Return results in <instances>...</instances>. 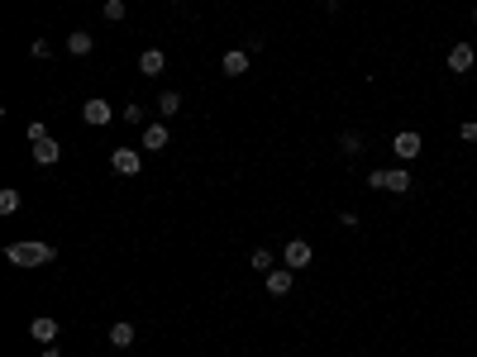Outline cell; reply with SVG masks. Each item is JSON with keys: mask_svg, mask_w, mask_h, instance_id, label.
I'll list each match as a JSON object with an SVG mask.
<instances>
[{"mask_svg": "<svg viewBox=\"0 0 477 357\" xmlns=\"http://www.w3.org/2000/svg\"><path fill=\"white\" fill-rule=\"evenodd\" d=\"M5 257H10V267H43V262H53L58 252H53V243H10Z\"/></svg>", "mask_w": 477, "mask_h": 357, "instance_id": "1", "label": "cell"}, {"mask_svg": "<svg viewBox=\"0 0 477 357\" xmlns=\"http://www.w3.org/2000/svg\"><path fill=\"white\" fill-rule=\"evenodd\" d=\"M310 262H315V252H310L305 238H291V243L282 248V267H291V272H305Z\"/></svg>", "mask_w": 477, "mask_h": 357, "instance_id": "2", "label": "cell"}, {"mask_svg": "<svg viewBox=\"0 0 477 357\" xmlns=\"http://www.w3.org/2000/svg\"><path fill=\"white\" fill-rule=\"evenodd\" d=\"M420 148H425V139H420L415 129H401L397 139H392V153H397L401 162H411V157H420Z\"/></svg>", "mask_w": 477, "mask_h": 357, "instance_id": "3", "label": "cell"}, {"mask_svg": "<svg viewBox=\"0 0 477 357\" xmlns=\"http://www.w3.org/2000/svg\"><path fill=\"white\" fill-rule=\"evenodd\" d=\"M110 167L120 171V176H139V171H143L139 148H115V153H110Z\"/></svg>", "mask_w": 477, "mask_h": 357, "instance_id": "4", "label": "cell"}, {"mask_svg": "<svg viewBox=\"0 0 477 357\" xmlns=\"http://www.w3.org/2000/svg\"><path fill=\"white\" fill-rule=\"evenodd\" d=\"M81 119H86V124H110L115 119V105H105V100H100V95H91V100H86V105H81Z\"/></svg>", "mask_w": 477, "mask_h": 357, "instance_id": "5", "label": "cell"}, {"mask_svg": "<svg viewBox=\"0 0 477 357\" xmlns=\"http://www.w3.org/2000/svg\"><path fill=\"white\" fill-rule=\"evenodd\" d=\"M473 63H477L473 43H454V48H449V72H454V77H463V72H473Z\"/></svg>", "mask_w": 477, "mask_h": 357, "instance_id": "6", "label": "cell"}, {"mask_svg": "<svg viewBox=\"0 0 477 357\" xmlns=\"http://www.w3.org/2000/svg\"><path fill=\"white\" fill-rule=\"evenodd\" d=\"M29 339H33V343H43V348H53V339H58V319L38 314V319L29 324Z\"/></svg>", "mask_w": 477, "mask_h": 357, "instance_id": "7", "label": "cell"}, {"mask_svg": "<svg viewBox=\"0 0 477 357\" xmlns=\"http://www.w3.org/2000/svg\"><path fill=\"white\" fill-rule=\"evenodd\" d=\"M291 281H296L291 267H272V272H268V295H286V291H291Z\"/></svg>", "mask_w": 477, "mask_h": 357, "instance_id": "8", "label": "cell"}, {"mask_svg": "<svg viewBox=\"0 0 477 357\" xmlns=\"http://www.w3.org/2000/svg\"><path fill=\"white\" fill-rule=\"evenodd\" d=\"M220 72H224V77H243V72H248V53H243V48L224 53V58H220Z\"/></svg>", "mask_w": 477, "mask_h": 357, "instance_id": "9", "label": "cell"}, {"mask_svg": "<svg viewBox=\"0 0 477 357\" xmlns=\"http://www.w3.org/2000/svg\"><path fill=\"white\" fill-rule=\"evenodd\" d=\"M167 124H148L143 129V153H162V148H167Z\"/></svg>", "mask_w": 477, "mask_h": 357, "instance_id": "10", "label": "cell"}, {"mask_svg": "<svg viewBox=\"0 0 477 357\" xmlns=\"http://www.w3.org/2000/svg\"><path fill=\"white\" fill-rule=\"evenodd\" d=\"M58 157H63V143H53V139L33 143V162H38V167H53Z\"/></svg>", "mask_w": 477, "mask_h": 357, "instance_id": "11", "label": "cell"}, {"mask_svg": "<svg viewBox=\"0 0 477 357\" xmlns=\"http://www.w3.org/2000/svg\"><path fill=\"white\" fill-rule=\"evenodd\" d=\"M91 48H95V38L86 29H72V33H67V53H72V58H86Z\"/></svg>", "mask_w": 477, "mask_h": 357, "instance_id": "12", "label": "cell"}, {"mask_svg": "<svg viewBox=\"0 0 477 357\" xmlns=\"http://www.w3.org/2000/svg\"><path fill=\"white\" fill-rule=\"evenodd\" d=\"M162 67H167V58H162L158 48H148V53L139 58V72H143V77H162Z\"/></svg>", "mask_w": 477, "mask_h": 357, "instance_id": "13", "label": "cell"}, {"mask_svg": "<svg viewBox=\"0 0 477 357\" xmlns=\"http://www.w3.org/2000/svg\"><path fill=\"white\" fill-rule=\"evenodd\" d=\"M387 191H392V196H411V171L392 167V171H387Z\"/></svg>", "mask_w": 477, "mask_h": 357, "instance_id": "14", "label": "cell"}, {"mask_svg": "<svg viewBox=\"0 0 477 357\" xmlns=\"http://www.w3.org/2000/svg\"><path fill=\"white\" fill-rule=\"evenodd\" d=\"M134 339H139V329L129 324V319H120V324H110V343H115V348H129V343H134Z\"/></svg>", "mask_w": 477, "mask_h": 357, "instance_id": "15", "label": "cell"}, {"mask_svg": "<svg viewBox=\"0 0 477 357\" xmlns=\"http://www.w3.org/2000/svg\"><path fill=\"white\" fill-rule=\"evenodd\" d=\"M158 110L167 114V119H172V114H182V91H162L158 95Z\"/></svg>", "mask_w": 477, "mask_h": 357, "instance_id": "16", "label": "cell"}, {"mask_svg": "<svg viewBox=\"0 0 477 357\" xmlns=\"http://www.w3.org/2000/svg\"><path fill=\"white\" fill-rule=\"evenodd\" d=\"M272 262H277V257H272L268 248H253V257H248V267H253V272H263V277L272 272Z\"/></svg>", "mask_w": 477, "mask_h": 357, "instance_id": "17", "label": "cell"}, {"mask_svg": "<svg viewBox=\"0 0 477 357\" xmlns=\"http://www.w3.org/2000/svg\"><path fill=\"white\" fill-rule=\"evenodd\" d=\"M339 148H344L349 157H358V153H363V139H358V134L349 129V134H339Z\"/></svg>", "mask_w": 477, "mask_h": 357, "instance_id": "18", "label": "cell"}, {"mask_svg": "<svg viewBox=\"0 0 477 357\" xmlns=\"http://www.w3.org/2000/svg\"><path fill=\"white\" fill-rule=\"evenodd\" d=\"M15 210H19V191L5 186V191H0V215H15Z\"/></svg>", "mask_w": 477, "mask_h": 357, "instance_id": "19", "label": "cell"}, {"mask_svg": "<svg viewBox=\"0 0 477 357\" xmlns=\"http://www.w3.org/2000/svg\"><path fill=\"white\" fill-rule=\"evenodd\" d=\"M125 15H129V5H125V0H105V19H110V24H120Z\"/></svg>", "mask_w": 477, "mask_h": 357, "instance_id": "20", "label": "cell"}, {"mask_svg": "<svg viewBox=\"0 0 477 357\" xmlns=\"http://www.w3.org/2000/svg\"><path fill=\"white\" fill-rule=\"evenodd\" d=\"M120 119H125V124H143V105H125L120 110Z\"/></svg>", "mask_w": 477, "mask_h": 357, "instance_id": "21", "label": "cell"}, {"mask_svg": "<svg viewBox=\"0 0 477 357\" xmlns=\"http://www.w3.org/2000/svg\"><path fill=\"white\" fill-rule=\"evenodd\" d=\"M458 139L463 143H477V124H473V119H468V124H458Z\"/></svg>", "mask_w": 477, "mask_h": 357, "instance_id": "22", "label": "cell"}, {"mask_svg": "<svg viewBox=\"0 0 477 357\" xmlns=\"http://www.w3.org/2000/svg\"><path fill=\"white\" fill-rule=\"evenodd\" d=\"M367 186H372V191H387V171H377V167H372V176H367Z\"/></svg>", "mask_w": 477, "mask_h": 357, "instance_id": "23", "label": "cell"}, {"mask_svg": "<svg viewBox=\"0 0 477 357\" xmlns=\"http://www.w3.org/2000/svg\"><path fill=\"white\" fill-rule=\"evenodd\" d=\"M43 139H48V129L38 124V119H33V124H29V143H43Z\"/></svg>", "mask_w": 477, "mask_h": 357, "instance_id": "24", "label": "cell"}, {"mask_svg": "<svg viewBox=\"0 0 477 357\" xmlns=\"http://www.w3.org/2000/svg\"><path fill=\"white\" fill-rule=\"evenodd\" d=\"M43 357H63V353H58V348H43Z\"/></svg>", "mask_w": 477, "mask_h": 357, "instance_id": "25", "label": "cell"}, {"mask_svg": "<svg viewBox=\"0 0 477 357\" xmlns=\"http://www.w3.org/2000/svg\"><path fill=\"white\" fill-rule=\"evenodd\" d=\"M473 19H477V10H473Z\"/></svg>", "mask_w": 477, "mask_h": 357, "instance_id": "26", "label": "cell"}]
</instances>
